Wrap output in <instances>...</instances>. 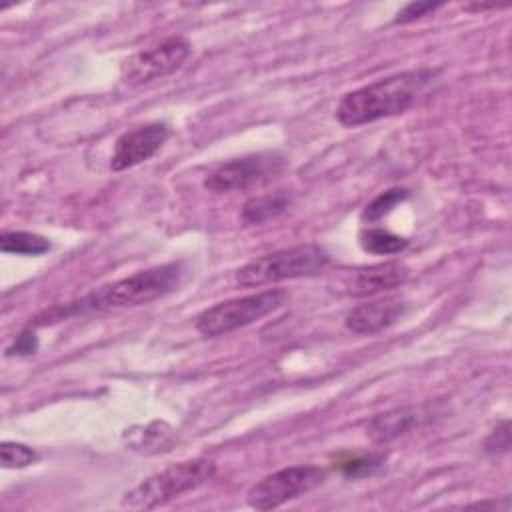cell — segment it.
Returning a JSON list of instances; mask_svg holds the SVG:
<instances>
[{"label":"cell","mask_w":512,"mask_h":512,"mask_svg":"<svg viewBox=\"0 0 512 512\" xmlns=\"http://www.w3.org/2000/svg\"><path fill=\"white\" fill-rule=\"evenodd\" d=\"M496 6H488V4H470L466 6V10H476V12H482V10H494Z\"/></svg>","instance_id":"obj_23"},{"label":"cell","mask_w":512,"mask_h":512,"mask_svg":"<svg viewBox=\"0 0 512 512\" xmlns=\"http://www.w3.org/2000/svg\"><path fill=\"white\" fill-rule=\"evenodd\" d=\"M288 204H290V198L286 194L254 196L244 202L240 218L246 226H256L280 216L288 208Z\"/></svg>","instance_id":"obj_14"},{"label":"cell","mask_w":512,"mask_h":512,"mask_svg":"<svg viewBox=\"0 0 512 512\" xmlns=\"http://www.w3.org/2000/svg\"><path fill=\"white\" fill-rule=\"evenodd\" d=\"M192 46L182 36H170L160 44L140 50L122 66V80L128 86H144L176 72L190 56Z\"/></svg>","instance_id":"obj_8"},{"label":"cell","mask_w":512,"mask_h":512,"mask_svg":"<svg viewBox=\"0 0 512 512\" xmlns=\"http://www.w3.org/2000/svg\"><path fill=\"white\" fill-rule=\"evenodd\" d=\"M406 304L398 298H382L370 300L348 310L344 324L354 334H376L400 320Z\"/></svg>","instance_id":"obj_11"},{"label":"cell","mask_w":512,"mask_h":512,"mask_svg":"<svg viewBox=\"0 0 512 512\" xmlns=\"http://www.w3.org/2000/svg\"><path fill=\"white\" fill-rule=\"evenodd\" d=\"M286 166V160L278 152H256L240 158L226 160L212 168L204 180L210 192H234L248 190L258 184H266L276 178Z\"/></svg>","instance_id":"obj_7"},{"label":"cell","mask_w":512,"mask_h":512,"mask_svg":"<svg viewBox=\"0 0 512 512\" xmlns=\"http://www.w3.org/2000/svg\"><path fill=\"white\" fill-rule=\"evenodd\" d=\"M434 76V70L418 68L356 88L342 96L336 108V118L344 126H362L380 118L404 114Z\"/></svg>","instance_id":"obj_2"},{"label":"cell","mask_w":512,"mask_h":512,"mask_svg":"<svg viewBox=\"0 0 512 512\" xmlns=\"http://www.w3.org/2000/svg\"><path fill=\"white\" fill-rule=\"evenodd\" d=\"M124 442L130 450L138 454H160L172 450L176 442L174 430L160 420H154L146 426H134L124 432Z\"/></svg>","instance_id":"obj_13"},{"label":"cell","mask_w":512,"mask_h":512,"mask_svg":"<svg viewBox=\"0 0 512 512\" xmlns=\"http://www.w3.org/2000/svg\"><path fill=\"white\" fill-rule=\"evenodd\" d=\"M182 278H184V266L180 262L152 266L132 276H126L114 284H108L88 294L80 302L52 308L44 316H38L36 324L44 326L50 322H58L70 314H78L84 310H110V308H128V306L148 304L176 290Z\"/></svg>","instance_id":"obj_1"},{"label":"cell","mask_w":512,"mask_h":512,"mask_svg":"<svg viewBox=\"0 0 512 512\" xmlns=\"http://www.w3.org/2000/svg\"><path fill=\"white\" fill-rule=\"evenodd\" d=\"M358 244L364 252L370 254H378V256H390V254H398L408 246V240L392 234L384 228H364L358 234Z\"/></svg>","instance_id":"obj_16"},{"label":"cell","mask_w":512,"mask_h":512,"mask_svg":"<svg viewBox=\"0 0 512 512\" xmlns=\"http://www.w3.org/2000/svg\"><path fill=\"white\" fill-rule=\"evenodd\" d=\"M408 278L410 268L406 264L396 260L380 262L352 270L344 280V292L350 296H374L378 292L402 286Z\"/></svg>","instance_id":"obj_10"},{"label":"cell","mask_w":512,"mask_h":512,"mask_svg":"<svg viewBox=\"0 0 512 512\" xmlns=\"http://www.w3.org/2000/svg\"><path fill=\"white\" fill-rule=\"evenodd\" d=\"M286 300L288 294L280 288H274L218 302L198 314L196 330L206 338H216L254 324L256 320L282 308Z\"/></svg>","instance_id":"obj_5"},{"label":"cell","mask_w":512,"mask_h":512,"mask_svg":"<svg viewBox=\"0 0 512 512\" xmlns=\"http://www.w3.org/2000/svg\"><path fill=\"white\" fill-rule=\"evenodd\" d=\"M408 196H410V192L406 188H388V190H384L372 202L366 204V208L362 210V220L364 222H378V220H382L386 214H390Z\"/></svg>","instance_id":"obj_17"},{"label":"cell","mask_w":512,"mask_h":512,"mask_svg":"<svg viewBox=\"0 0 512 512\" xmlns=\"http://www.w3.org/2000/svg\"><path fill=\"white\" fill-rule=\"evenodd\" d=\"M0 250L4 254H16V256H42L50 250V240L36 234V232H4L0 236Z\"/></svg>","instance_id":"obj_15"},{"label":"cell","mask_w":512,"mask_h":512,"mask_svg":"<svg viewBox=\"0 0 512 512\" xmlns=\"http://www.w3.org/2000/svg\"><path fill=\"white\" fill-rule=\"evenodd\" d=\"M170 128L164 122H148L124 132L110 156V168L114 172L128 170L150 160L168 140Z\"/></svg>","instance_id":"obj_9"},{"label":"cell","mask_w":512,"mask_h":512,"mask_svg":"<svg viewBox=\"0 0 512 512\" xmlns=\"http://www.w3.org/2000/svg\"><path fill=\"white\" fill-rule=\"evenodd\" d=\"M510 450V422L502 420L496 424V428L486 436L484 440V452L486 454H506Z\"/></svg>","instance_id":"obj_20"},{"label":"cell","mask_w":512,"mask_h":512,"mask_svg":"<svg viewBox=\"0 0 512 512\" xmlns=\"http://www.w3.org/2000/svg\"><path fill=\"white\" fill-rule=\"evenodd\" d=\"M442 6H444V2H408L404 8L398 10L394 24H410Z\"/></svg>","instance_id":"obj_21"},{"label":"cell","mask_w":512,"mask_h":512,"mask_svg":"<svg viewBox=\"0 0 512 512\" xmlns=\"http://www.w3.org/2000/svg\"><path fill=\"white\" fill-rule=\"evenodd\" d=\"M428 418H430V414L422 406H418V408L416 406L394 408V410H388L384 414L374 416L366 426V434L374 442H388L396 436H402V434L410 432L412 428L420 426Z\"/></svg>","instance_id":"obj_12"},{"label":"cell","mask_w":512,"mask_h":512,"mask_svg":"<svg viewBox=\"0 0 512 512\" xmlns=\"http://www.w3.org/2000/svg\"><path fill=\"white\" fill-rule=\"evenodd\" d=\"M382 462H384L382 454H366V456L348 458V460L340 462L338 468L348 478H360V476H366V474H372L374 470H378L382 466Z\"/></svg>","instance_id":"obj_19"},{"label":"cell","mask_w":512,"mask_h":512,"mask_svg":"<svg viewBox=\"0 0 512 512\" xmlns=\"http://www.w3.org/2000/svg\"><path fill=\"white\" fill-rule=\"evenodd\" d=\"M36 348H38V338H36L34 330L32 328H24L16 336L12 346L6 350V354L8 356H30V354L36 352Z\"/></svg>","instance_id":"obj_22"},{"label":"cell","mask_w":512,"mask_h":512,"mask_svg":"<svg viewBox=\"0 0 512 512\" xmlns=\"http://www.w3.org/2000/svg\"><path fill=\"white\" fill-rule=\"evenodd\" d=\"M330 264V256L318 244H300L292 248H282L246 262L236 272V282L240 286H264L282 280L308 278L324 272Z\"/></svg>","instance_id":"obj_3"},{"label":"cell","mask_w":512,"mask_h":512,"mask_svg":"<svg viewBox=\"0 0 512 512\" xmlns=\"http://www.w3.org/2000/svg\"><path fill=\"white\" fill-rule=\"evenodd\" d=\"M38 454L34 448L22 442H2L0 444V462L4 468H26L36 462Z\"/></svg>","instance_id":"obj_18"},{"label":"cell","mask_w":512,"mask_h":512,"mask_svg":"<svg viewBox=\"0 0 512 512\" xmlns=\"http://www.w3.org/2000/svg\"><path fill=\"white\" fill-rule=\"evenodd\" d=\"M324 480L326 470L318 466H286L282 470L266 474L256 484H252L246 492V502L256 510H272L318 488Z\"/></svg>","instance_id":"obj_6"},{"label":"cell","mask_w":512,"mask_h":512,"mask_svg":"<svg viewBox=\"0 0 512 512\" xmlns=\"http://www.w3.org/2000/svg\"><path fill=\"white\" fill-rule=\"evenodd\" d=\"M216 472L214 460L194 458L178 464H170L168 468L148 476L144 482L128 490L122 498V506L152 510L168 504L170 500L196 490L204 482H208Z\"/></svg>","instance_id":"obj_4"}]
</instances>
